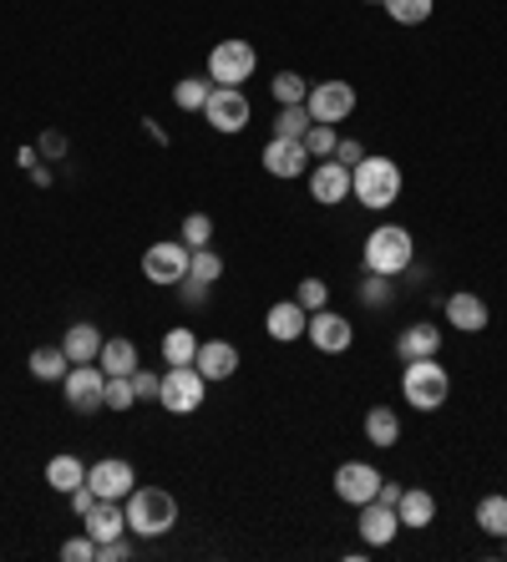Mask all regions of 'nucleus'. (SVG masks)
Returning <instances> with one entry per match:
<instances>
[{
    "label": "nucleus",
    "mask_w": 507,
    "mask_h": 562,
    "mask_svg": "<svg viewBox=\"0 0 507 562\" xmlns=\"http://www.w3.org/2000/svg\"><path fill=\"white\" fill-rule=\"evenodd\" d=\"M350 198L361 203V209H371V213H381V209H391L401 198V168L391 162V157H381V153H365L356 168H350Z\"/></svg>",
    "instance_id": "f257e3e1"
},
{
    "label": "nucleus",
    "mask_w": 507,
    "mask_h": 562,
    "mask_svg": "<svg viewBox=\"0 0 507 562\" xmlns=\"http://www.w3.org/2000/svg\"><path fill=\"white\" fill-rule=\"evenodd\" d=\"M401 395H406V406L416 411H441L447 406V395H452V375H447V366H437V355H427V360H406V370H401Z\"/></svg>",
    "instance_id": "f03ea898"
},
{
    "label": "nucleus",
    "mask_w": 507,
    "mask_h": 562,
    "mask_svg": "<svg viewBox=\"0 0 507 562\" xmlns=\"http://www.w3.org/2000/svg\"><path fill=\"white\" fill-rule=\"evenodd\" d=\"M122 507H127V532H137V537H162L178 527V502L162 486H137Z\"/></svg>",
    "instance_id": "7ed1b4c3"
},
{
    "label": "nucleus",
    "mask_w": 507,
    "mask_h": 562,
    "mask_svg": "<svg viewBox=\"0 0 507 562\" xmlns=\"http://www.w3.org/2000/svg\"><path fill=\"white\" fill-rule=\"evenodd\" d=\"M412 263H416V244L401 223H381V228L365 238V269H371V274L396 279V274H406Z\"/></svg>",
    "instance_id": "20e7f679"
},
{
    "label": "nucleus",
    "mask_w": 507,
    "mask_h": 562,
    "mask_svg": "<svg viewBox=\"0 0 507 562\" xmlns=\"http://www.w3.org/2000/svg\"><path fill=\"white\" fill-rule=\"evenodd\" d=\"M203 395H209V380L199 375V366H168L158 385V406L173 411V416H193L203 406Z\"/></svg>",
    "instance_id": "39448f33"
},
{
    "label": "nucleus",
    "mask_w": 507,
    "mask_h": 562,
    "mask_svg": "<svg viewBox=\"0 0 507 562\" xmlns=\"http://www.w3.org/2000/svg\"><path fill=\"white\" fill-rule=\"evenodd\" d=\"M254 66H259V52H254V41H218L214 52H209V81L214 87H244L254 77Z\"/></svg>",
    "instance_id": "423d86ee"
},
{
    "label": "nucleus",
    "mask_w": 507,
    "mask_h": 562,
    "mask_svg": "<svg viewBox=\"0 0 507 562\" xmlns=\"http://www.w3.org/2000/svg\"><path fill=\"white\" fill-rule=\"evenodd\" d=\"M249 117H254V106H249V97H244V87H214L209 102H203V122L214 132H224V137L244 132Z\"/></svg>",
    "instance_id": "0eeeda50"
},
{
    "label": "nucleus",
    "mask_w": 507,
    "mask_h": 562,
    "mask_svg": "<svg viewBox=\"0 0 507 562\" xmlns=\"http://www.w3.org/2000/svg\"><path fill=\"white\" fill-rule=\"evenodd\" d=\"M188 259H193V249H188L183 238H168V244H153V249L143 254V274L147 284H162V289H178L188 279Z\"/></svg>",
    "instance_id": "6e6552de"
},
{
    "label": "nucleus",
    "mask_w": 507,
    "mask_h": 562,
    "mask_svg": "<svg viewBox=\"0 0 507 562\" xmlns=\"http://www.w3.org/2000/svg\"><path fill=\"white\" fill-rule=\"evenodd\" d=\"M61 395H67V406L77 411V416H92V411H102V395H108V370L97 366H71L67 380H61Z\"/></svg>",
    "instance_id": "1a4fd4ad"
},
{
    "label": "nucleus",
    "mask_w": 507,
    "mask_h": 562,
    "mask_svg": "<svg viewBox=\"0 0 507 562\" xmlns=\"http://www.w3.org/2000/svg\"><path fill=\"white\" fill-rule=\"evenodd\" d=\"M381 482H386V476H381L371 461H340V467H335V497L350 502V507H365V502H375Z\"/></svg>",
    "instance_id": "9d476101"
},
{
    "label": "nucleus",
    "mask_w": 507,
    "mask_h": 562,
    "mask_svg": "<svg viewBox=\"0 0 507 562\" xmlns=\"http://www.w3.org/2000/svg\"><path fill=\"white\" fill-rule=\"evenodd\" d=\"M305 335H309V345H315V350H320V355H346L350 345H356V325H350L346 314H335L330 304H325V310H315V314H309Z\"/></svg>",
    "instance_id": "9b49d317"
},
{
    "label": "nucleus",
    "mask_w": 507,
    "mask_h": 562,
    "mask_svg": "<svg viewBox=\"0 0 507 562\" xmlns=\"http://www.w3.org/2000/svg\"><path fill=\"white\" fill-rule=\"evenodd\" d=\"M305 106L315 122H330L335 127V122H346L350 112H356V87H350V81H315Z\"/></svg>",
    "instance_id": "f8f14e48"
},
{
    "label": "nucleus",
    "mask_w": 507,
    "mask_h": 562,
    "mask_svg": "<svg viewBox=\"0 0 507 562\" xmlns=\"http://www.w3.org/2000/svg\"><path fill=\"white\" fill-rule=\"evenodd\" d=\"M87 482H92L97 497H108V502H127V497H133V486H137V471H133V461H122V457H102V461H92V471H87Z\"/></svg>",
    "instance_id": "ddd939ff"
},
{
    "label": "nucleus",
    "mask_w": 507,
    "mask_h": 562,
    "mask_svg": "<svg viewBox=\"0 0 507 562\" xmlns=\"http://www.w3.org/2000/svg\"><path fill=\"white\" fill-rule=\"evenodd\" d=\"M309 162H315V157L305 153L300 137H269V147H264V172L269 178H284V183H290V178H305Z\"/></svg>",
    "instance_id": "4468645a"
},
{
    "label": "nucleus",
    "mask_w": 507,
    "mask_h": 562,
    "mask_svg": "<svg viewBox=\"0 0 507 562\" xmlns=\"http://www.w3.org/2000/svg\"><path fill=\"white\" fill-rule=\"evenodd\" d=\"M309 198H315V203H325V209L346 203V198H350V168H346V162H335V157L315 162V168H309Z\"/></svg>",
    "instance_id": "2eb2a0df"
},
{
    "label": "nucleus",
    "mask_w": 507,
    "mask_h": 562,
    "mask_svg": "<svg viewBox=\"0 0 507 562\" xmlns=\"http://www.w3.org/2000/svg\"><path fill=\"white\" fill-rule=\"evenodd\" d=\"M81 527H87V537H92L97 548H102V542H112V537L127 532V507H122V502L97 497V502H92V512L81 517Z\"/></svg>",
    "instance_id": "dca6fc26"
},
{
    "label": "nucleus",
    "mask_w": 507,
    "mask_h": 562,
    "mask_svg": "<svg viewBox=\"0 0 507 562\" xmlns=\"http://www.w3.org/2000/svg\"><path fill=\"white\" fill-rule=\"evenodd\" d=\"M361 537H365V548H391L396 542V532H401V517H396V507H386V502H365L361 507Z\"/></svg>",
    "instance_id": "f3484780"
},
{
    "label": "nucleus",
    "mask_w": 507,
    "mask_h": 562,
    "mask_svg": "<svg viewBox=\"0 0 507 562\" xmlns=\"http://www.w3.org/2000/svg\"><path fill=\"white\" fill-rule=\"evenodd\" d=\"M305 325H309V310H305L300 300H280V304H269V314H264L269 340H280V345L300 340V335H305Z\"/></svg>",
    "instance_id": "a211bd4d"
},
{
    "label": "nucleus",
    "mask_w": 507,
    "mask_h": 562,
    "mask_svg": "<svg viewBox=\"0 0 507 562\" xmlns=\"http://www.w3.org/2000/svg\"><path fill=\"white\" fill-rule=\"evenodd\" d=\"M441 350V325H431V319H416V325H406L396 335V355H401V366L406 360H427V355Z\"/></svg>",
    "instance_id": "6ab92c4d"
},
{
    "label": "nucleus",
    "mask_w": 507,
    "mask_h": 562,
    "mask_svg": "<svg viewBox=\"0 0 507 562\" xmlns=\"http://www.w3.org/2000/svg\"><path fill=\"white\" fill-rule=\"evenodd\" d=\"M193 366H199L203 380H228L239 370V350L228 340H199V355H193Z\"/></svg>",
    "instance_id": "aec40b11"
},
{
    "label": "nucleus",
    "mask_w": 507,
    "mask_h": 562,
    "mask_svg": "<svg viewBox=\"0 0 507 562\" xmlns=\"http://www.w3.org/2000/svg\"><path fill=\"white\" fill-rule=\"evenodd\" d=\"M396 517H401V527H431L437 522V497H431L427 486H406L401 492V502H396Z\"/></svg>",
    "instance_id": "412c9836"
},
{
    "label": "nucleus",
    "mask_w": 507,
    "mask_h": 562,
    "mask_svg": "<svg viewBox=\"0 0 507 562\" xmlns=\"http://www.w3.org/2000/svg\"><path fill=\"white\" fill-rule=\"evenodd\" d=\"M447 325H457L462 335L487 329V300H477V294H447Z\"/></svg>",
    "instance_id": "4be33fe9"
},
{
    "label": "nucleus",
    "mask_w": 507,
    "mask_h": 562,
    "mask_svg": "<svg viewBox=\"0 0 507 562\" xmlns=\"http://www.w3.org/2000/svg\"><path fill=\"white\" fill-rule=\"evenodd\" d=\"M61 350H67L71 366H92L97 355H102V329H97V325H67Z\"/></svg>",
    "instance_id": "5701e85b"
},
{
    "label": "nucleus",
    "mask_w": 507,
    "mask_h": 562,
    "mask_svg": "<svg viewBox=\"0 0 507 562\" xmlns=\"http://www.w3.org/2000/svg\"><path fill=\"white\" fill-rule=\"evenodd\" d=\"M365 441L375 446V451H386V446L401 441V416L391 406H371L365 411Z\"/></svg>",
    "instance_id": "b1692460"
},
{
    "label": "nucleus",
    "mask_w": 507,
    "mask_h": 562,
    "mask_svg": "<svg viewBox=\"0 0 507 562\" xmlns=\"http://www.w3.org/2000/svg\"><path fill=\"white\" fill-rule=\"evenodd\" d=\"M97 366L108 370V375H133V370H137V345L127 340V335H117V340H102Z\"/></svg>",
    "instance_id": "393cba45"
},
{
    "label": "nucleus",
    "mask_w": 507,
    "mask_h": 562,
    "mask_svg": "<svg viewBox=\"0 0 507 562\" xmlns=\"http://www.w3.org/2000/svg\"><path fill=\"white\" fill-rule=\"evenodd\" d=\"M87 482V467H81V457H52L46 461V486H52V492H77V486Z\"/></svg>",
    "instance_id": "a878e982"
},
{
    "label": "nucleus",
    "mask_w": 507,
    "mask_h": 562,
    "mask_svg": "<svg viewBox=\"0 0 507 562\" xmlns=\"http://www.w3.org/2000/svg\"><path fill=\"white\" fill-rule=\"evenodd\" d=\"M193 355H199V335L188 325L162 335V366H193Z\"/></svg>",
    "instance_id": "bb28decb"
},
{
    "label": "nucleus",
    "mask_w": 507,
    "mask_h": 562,
    "mask_svg": "<svg viewBox=\"0 0 507 562\" xmlns=\"http://www.w3.org/2000/svg\"><path fill=\"white\" fill-rule=\"evenodd\" d=\"M67 370H71V360L61 345H36L31 350V375L36 380H67Z\"/></svg>",
    "instance_id": "cd10ccee"
},
{
    "label": "nucleus",
    "mask_w": 507,
    "mask_h": 562,
    "mask_svg": "<svg viewBox=\"0 0 507 562\" xmlns=\"http://www.w3.org/2000/svg\"><path fill=\"white\" fill-rule=\"evenodd\" d=\"M209 92H214V81H209V77H183L173 87V106H178V112H203Z\"/></svg>",
    "instance_id": "c85d7f7f"
},
{
    "label": "nucleus",
    "mask_w": 507,
    "mask_h": 562,
    "mask_svg": "<svg viewBox=\"0 0 507 562\" xmlns=\"http://www.w3.org/2000/svg\"><path fill=\"white\" fill-rule=\"evenodd\" d=\"M381 5H386V15L396 26H421V21H431V11H437V0H381Z\"/></svg>",
    "instance_id": "c756f323"
},
{
    "label": "nucleus",
    "mask_w": 507,
    "mask_h": 562,
    "mask_svg": "<svg viewBox=\"0 0 507 562\" xmlns=\"http://www.w3.org/2000/svg\"><path fill=\"white\" fill-rule=\"evenodd\" d=\"M477 527L487 537H497V542H503V537H507V497H482L477 502Z\"/></svg>",
    "instance_id": "7c9ffc66"
},
{
    "label": "nucleus",
    "mask_w": 507,
    "mask_h": 562,
    "mask_svg": "<svg viewBox=\"0 0 507 562\" xmlns=\"http://www.w3.org/2000/svg\"><path fill=\"white\" fill-rule=\"evenodd\" d=\"M188 279H193V284H209V289H214L218 279H224V259H218L214 249H193V259H188Z\"/></svg>",
    "instance_id": "2f4dec72"
},
{
    "label": "nucleus",
    "mask_w": 507,
    "mask_h": 562,
    "mask_svg": "<svg viewBox=\"0 0 507 562\" xmlns=\"http://www.w3.org/2000/svg\"><path fill=\"white\" fill-rule=\"evenodd\" d=\"M269 87H274V102L280 106H305V97H309V81L300 71H280Z\"/></svg>",
    "instance_id": "473e14b6"
},
{
    "label": "nucleus",
    "mask_w": 507,
    "mask_h": 562,
    "mask_svg": "<svg viewBox=\"0 0 507 562\" xmlns=\"http://www.w3.org/2000/svg\"><path fill=\"white\" fill-rule=\"evenodd\" d=\"M300 143H305V153L315 157V162H325V157H335V143H340V137H335L330 122H309V132Z\"/></svg>",
    "instance_id": "72a5a7b5"
},
{
    "label": "nucleus",
    "mask_w": 507,
    "mask_h": 562,
    "mask_svg": "<svg viewBox=\"0 0 507 562\" xmlns=\"http://www.w3.org/2000/svg\"><path fill=\"white\" fill-rule=\"evenodd\" d=\"M133 406H137L133 375H108V395H102V411H133Z\"/></svg>",
    "instance_id": "f704fd0d"
},
{
    "label": "nucleus",
    "mask_w": 507,
    "mask_h": 562,
    "mask_svg": "<svg viewBox=\"0 0 507 562\" xmlns=\"http://www.w3.org/2000/svg\"><path fill=\"white\" fill-rule=\"evenodd\" d=\"M178 238H183L188 249H209V244H214V218H209V213H188Z\"/></svg>",
    "instance_id": "c9c22d12"
},
{
    "label": "nucleus",
    "mask_w": 507,
    "mask_h": 562,
    "mask_svg": "<svg viewBox=\"0 0 507 562\" xmlns=\"http://www.w3.org/2000/svg\"><path fill=\"white\" fill-rule=\"evenodd\" d=\"M309 106H280V117H274V137H305L309 132Z\"/></svg>",
    "instance_id": "e433bc0d"
},
{
    "label": "nucleus",
    "mask_w": 507,
    "mask_h": 562,
    "mask_svg": "<svg viewBox=\"0 0 507 562\" xmlns=\"http://www.w3.org/2000/svg\"><path fill=\"white\" fill-rule=\"evenodd\" d=\"M361 304H371V310L391 304V279H386V274H371V269H365V279H361Z\"/></svg>",
    "instance_id": "4c0bfd02"
},
{
    "label": "nucleus",
    "mask_w": 507,
    "mask_h": 562,
    "mask_svg": "<svg viewBox=\"0 0 507 562\" xmlns=\"http://www.w3.org/2000/svg\"><path fill=\"white\" fill-rule=\"evenodd\" d=\"M294 300L315 314V310H325V304H330V289H325V279H300V294H294Z\"/></svg>",
    "instance_id": "58836bf2"
},
{
    "label": "nucleus",
    "mask_w": 507,
    "mask_h": 562,
    "mask_svg": "<svg viewBox=\"0 0 507 562\" xmlns=\"http://www.w3.org/2000/svg\"><path fill=\"white\" fill-rule=\"evenodd\" d=\"M61 558L67 562H97V542L81 532V537H71V542H61Z\"/></svg>",
    "instance_id": "ea45409f"
},
{
    "label": "nucleus",
    "mask_w": 507,
    "mask_h": 562,
    "mask_svg": "<svg viewBox=\"0 0 507 562\" xmlns=\"http://www.w3.org/2000/svg\"><path fill=\"white\" fill-rule=\"evenodd\" d=\"M158 385H162L158 370H143V366L133 370V391H137V401H158Z\"/></svg>",
    "instance_id": "a19ab883"
},
{
    "label": "nucleus",
    "mask_w": 507,
    "mask_h": 562,
    "mask_svg": "<svg viewBox=\"0 0 507 562\" xmlns=\"http://www.w3.org/2000/svg\"><path fill=\"white\" fill-rule=\"evenodd\" d=\"M127 558H133V542H127V537H112V542L97 548V562H127Z\"/></svg>",
    "instance_id": "79ce46f5"
},
{
    "label": "nucleus",
    "mask_w": 507,
    "mask_h": 562,
    "mask_svg": "<svg viewBox=\"0 0 507 562\" xmlns=\"http://www.w3.org/2000/svg\"><path fill=\"white\" fill-rule=\"evenodd\" d=\"M36 153L56 162V157H67V137H61V132H41V137H36Z\"/></svg>",
    "instance_id": "37998d69"
},
{
    "label": "nucleus",
    "mask_w": 507,
    "mask_h": 562,
    "mask_svg": "<svg viewBox=\"0 0 507 562\" xmlns=\"http://www.w3.org/2000/svg\"><path fill=\"white\" fill-rule=\"evenodd\" d=\"M361 157H365V147L356 143V137H340V143H335V162H346V168H356Z\"/></svg>",
    "instance_id": "c03bdc74"
},
{
    "label": "nucleus",
    "mask_w": 507,
    "mask_h": 562,
    "mask_svg": "<svg viewBox=\"0 0 507 562\" xmlns=\"http://www.w3.org/2000/svg\"><path fill=\"white\" fill-rule=\"evenodd\" d=\"M92 502H97L92 482H81V486H77V492H71V512H77V517H87V512H92Z\"/></svg>",
    "instance_id": "a18cd8bd"
},
{
    "label": "nucleus",
    "mask_w": 507,
    "mask_h": 562,
    "mask_svg": "<svg viewBox=\"0 0 507 562\" xmlns=\"http://www.w3.org/2000/svg\"><path fill=\"white\" fill-rule=\"evenodd\" d=\"M401 492H406V486H396V482H381V492H375V502H386V507H396V502H401Z\"/></svg>",
    "instance_id": "49530a36"
},
{
    "label": "nucleus",
    "mask_w": 507,
    "mask_h": 562,
    "mask_svg": "<svg viewBox=\"0 0 507 562\" xmlns=\"http://www.w3.org/2000/svg\"><path fill=\"white\" fill-rule=\"evenodd\" d=\"M21 168H41V153H36V147H21Z\"/></svg>",
    "instance_id": "de8ad7c7"
},
{
    "label": "nucleus",
    "mask_w": 507,
    "mask_h": 562,
    "mask_svg": "<svg viewBox=\"0 0 507 562\" xmlns=\"http://www.w3.org/2000/svg\"><path fill=\"white\" fill-rule=\"evenodd\" d=\"M365 5H375V0H365Z\"/></svg>",
    "instance_id": "09e8293b"
}]
</instances>
